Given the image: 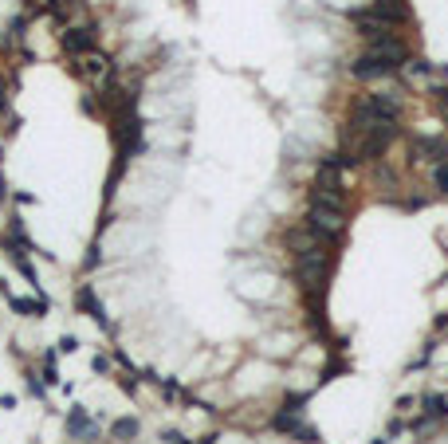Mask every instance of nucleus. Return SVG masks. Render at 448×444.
<instances>
[{"instance_id":"nucleus-1","label":"nucleus","mask_w":448,"mask_h":444,"mask_svg":"<svg viewBox=\"0 0 448 444\" xmlns=\"http://www.w3.org/2000/svg\"><path fill=\"white\" fill-rule=\"evenodd\" d=\"M67 429H71V436H94V429H90V421H87V413H83V409H75V413H71Z\"/></svg>"},{"instance_id":"nucleus-2","label":"nucleus","mask_w":448,"mask_h":444,"mask_svg":"<svg viewBox=\"0 0 448 444\" xmlns=\"http://www.w3.org/2000/svg\"><path fill=\"white\" fill-rule=\"evenodd\" d=\"M110 432H114L118 440H122V436H134V432H138V421H114V429H110Z\"/></svg>"}]
</instances>
